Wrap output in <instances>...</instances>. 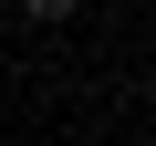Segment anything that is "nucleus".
Returning <instances> with one entry per match:
<instances>
[{
  "mask_svg": "<svg viewBox=\"0 0 156 146\" xmlns=\"http://www.w3.org/2000/svg\"><path fill=\"white\" fill-rule=\"evenodd\" d=\"M21 11H31V21H73L83 0H21Z\"/></svg>",
  "mask_w": 156,
  "mask_h": 146,
  "instance_id": "nucleus-1",
  "label": "nucleus"
}]
</instances>
